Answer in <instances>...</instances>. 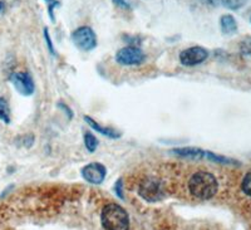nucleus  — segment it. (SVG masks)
<instances>
[{"label":"nucleus","instance_id":"obj_1","mask_svg":"<svg viewBox=\"0 0 251 230\" xmlns=\"http://www.w3.org/2000/svg\"><path fill=\"white\" fill-rule=\"evenodd\" d=\"M219 189L216 177L206 171H199L194 173L188 181V190L195 198L201 200H208L214 198Z\"/></svg>","mask_w":251,"mask_h":230},{"label":"nucleus","instance_id":"obj_2","mask_svg":"<svg viewBox=\"0 0 251 230\" xmlns=\"http://www.w3.org/2000/svg\"><path fill=\"white\" fill-rule=\"evenodd\" d=\"M100 220H102V225L106 230L129 229L128 214L118 204H108L103 207Z\"/></svg>","mask_w":251,"mask_h":230},{"label":"nucleus","instance_id":"obj_3","mask_svg":"<svg viewBox=\"0 0 251 230\" xmlns=\"http://www.w3.org/2000/svg\"><path fill=\"white\" fill-rule=\"evenodd\" d=\"M72 42L78 49L84 52L93 51L98 44L97 35L93 29L88 26H82L75 29L71 35Z\"/></svg>","mask_w":251,"mask_h":230},{"label":"nucleus","instance_id":"obj_4","mask_svg":"<svg viewBox=\"0 0 251 230\" xmlns=\"http://www.w3.org/2000/svg\"><path fill=\"white\" fill-rule=\"evenodd\" d=\"M146 60V54L140 47L127 46L116 53V62L121 65H140Z\"/></svg>","mask_w":251,"mask_h":230},{"label":"nucleus","instance_id":"obj_5","mask_svg":"<svg viewBox=\"0 0 251 230\" xmlns=\"http://www.w3.org/2000/svg\"><path fill=\"white\" fill-rule=\"evenodd\" d=\"M140 195L147 201H158L163 198V190L160 180L156 177H146L140 185Z\"/></svg>","mask_w":251,"mask_h":230},{"label":"nucleus","instance_id":"obj_6","mask_svg":"<svg viewBox=\"0 0 251 230\" xmlns=\"http://www.w3.org/2000/svg\"><path fill=\"white\" fill-rule=\"evenodd\" d=\"M208 58V51L201 46H194L183 49L180 53V62L186 67H195Z\"/></svg>","mask_w":251,"mask_h":230},{"label":"nucleus","instance_id":"obj_7","mask_svg":"<svg viewBox=\"0 0 251 230\" xmlns=\"http://www.w3.org/2000/svg\"><path fill=\"white\" fill-rule=\"evenodd\" d=\"M10 82L13 83L14 88L19 92L22 96H31L35 91L34 81L31 78V76L26 72H17L10 76Z\"/></svg>","mask_w":251,"mask_h":230},{"label":"nucleus","instance_id":"obj_8","mask_svg":"<svg viewBox=\"0 0 251 230\" xmlns=\"http://www.w3.org/2000/svg\"><path fill=\"white\" fill-rule=\"evenodd\" d=\"M107 175L106 166L100 162H91L82 169V176L88 182L100 185L104 181Z\"/></svg>","mask_w":251,"mask_h":230},{"label":"nucleus","instance_id":"obj_9","mask_svg":"<svg viewBox=\"0 0 251 230\" xmlns=\"http://www.w3.org/2000/svg\"><path fill=\"white\" fill-rule=\"evenodd\" d=\"M84 118V121H86L87 123H88V126H91L92 128H93L94 131H97L98 134L103 135V136L108 137V139H112V140H116V139H120L121 137V132L117 130H114V128L112 127H107V126H102L100 125L98 122H96L92 117L89 116H84L83 117Z\"/></svg>","mask_w":251,"mask_h":230},{"label":"nucleus","instance_id":"obj_10","mask_svg":"<svg viewBox=\"0 0 251 230\" xmlns=\"http://www.w3.org/2000/svg\"><path fill=\"white\" fill-rule=\"evenodd\" d=\"M170 153L177 157H183V159H205V151L197 147H176L170 150Z\"/></svg>","mask_w":251,"mask_h":230},{"label":"nucleus","instance_id":"obj_11","mask_svg":"<svg viewBox=\"0 0 251 230\" xmlns=\"http://www.w3.org/2000/svg\"><path fill=\"white\" fill-rule=\"evenodd\" d=\"M220 29L224 35H234L237 33V22L231 14H224L220 18Z\"/></svg>","mask_w":251,"mask_h":230},{"label":"nucleus","instance_id":"obj_12","mask_svg":"<svg viewBox=\"0 0 251 230\" xmlns=\"http://www.w3.org/2000/svg\"><path fill=\"white\" fill-rule=\"evenodd\" d=\"M205 159L216 162V164H221V165H240V162L237 160L224 156V155H219V153H215L212 151H205Z\"/></svg>","mask_w":251,"mask_h":230},{"label":"nucleus","instance_id":"obj_13","mask_svg":"<svg viewBox=\"0 0 251 230\" xmlns=\"http://www.w3.org/2000/svg\"><path fill=\"white\" fill-rule=\"evenodd\" d=\"M0 121L9 125L10 123V107L4 97H0Z\"/></svg>","mask_w":251,"mask_h":230},{"label":"nucleus","instance_id":"obj_14","mask_svg":"<svg viewBox=\"0 0 251 230\" xmlns=\"http://www.w3.org/2000/svg\"><path fill=\"white\" fill-rule=\"evenodd\" d=\"M83 141H84V146L89 152H94L98 147V140L97 137L94 136L92 132H86L83 136Z\"/></svg>","mask_w":251,"mask_h":230},{"label":"nucleus","instance_id":"obj_15","mask_svg":"<svg viewBox=\"0 0 251 230\" xmlns=\"http://www.w3.org/2000/svg\"><path fill=\"white\" fill-rule=\"evenodd\" d=\"M248 1L249 0H221V4L230 10H239L245 6Z\"/></svg>","mask_w":251,"mask_h":230},{"label":"nucleus","instance_id":"obj_16","mask_svg":"<svg viewBox=\"0 0 251 230\" xmlns=\"http://www.w3.org/2000/svg\"><path fill=\"white\" fill-rule=\"evenodd\" d=\"M240 53L243 56H251V35L244 38L239 44Z\"/></svg>","mask_w":251,"mask_h":230},{"label":"nucleus","instance_id":"obj_17","mask_svg":"<svg viewBox=\"0 0 251 230\" xmlns=\"http://www.w3.org/2000/svg\"><path fill=\"white\" fill-rule=\"evenodd\" d=\"M241 189H243L245 195L251 196V171L244 176L243 182H241Z\"/></svg>","mask_w":251,"mask_h":230},{"label":"nucleus","instance_id":"obj_18","mask_svg":"<svg viewBox=\"0 0 251 230\" xmlns=\"http://www.w3.org/2000/svg\"><path fill=\"white\" fill-rule=\"evenodd\" d=\"M47 4H48V13H49V18H50L51 22H54V9L58 8L59 6V1H57V0H44Z\"/></svg>","mask_w":251,"mask_h":230},{"label":"nucleus","instance_id":"obj_19","mask_svg":"<svg viewBox=\"0 0 251 230\" xmlns=\"http://www.w3.org/2000/svg\"><path fill=\"white\" fill-rule=\"evenodd\" d=\"M44 39H46L49 52H50L53 56H55L54 46H53V42H51V39H50V34H49V29L48 28H44Z\"/></svg>","mask_w":251,"mask_h":230},{"label":"nucleus","instance_id":"obj_20","mask_svg":"<svg viewBox=\"0 0 251 230\" xmlns=\"http://www.w3.org/2000/svg\"><path fill=\"white\" fill-rule=\"evenodd\" d=\"M113 1V4L116 6H118V8L121 9H125V10H131L132 6L131 4L127 1V0H112Z\"/></svg>","mask_w":251,"mask_h":230},{"label":"nucleus","instance_id":"obj_21","mask_svg":"<svg viewBox=\"0 0 251 230\" xmlns=\"http://www.w3.org/2000/svg\"><path fill=\"white\" fill-rule=\"evenodd\" d=\"M58 107H59L60 110H63V111H64V114L68 115L69 118H72V117H73V112H72V110L68 107V106H66L63 102H59L58 103Z\"/></svg>","mask_w":251,"mask_h":230},{"label":"nucleus","instance_id":"obj_22","mask_svg":"<svg viewBox=\"0 0 251 230\" xmlns=\"http://www.w3.org/2000/svg\"><path fill=\"white\" fill-rule=\"evenodd\" d=\"M201 3L205 4V5H210V6H217L220 3H221V0H200Z\"/></svg>","mask_w":251,"mask_h":230},{"label":"nucleus","instance_id":"obj_23","mask_svg":"<svg viewBox=\"0 0 251 230\" xmlns=\"http://www.w3.org/2000/svg\"><path fill=\"white\" fill-rule=\"evenodd\" d=\"M3 9H4V3L3 1H0V12H1Z\"/></svg>","mask_w":251,"mask_h":230},{"label":"nucleus","instance_id":"obj_24","mask_svg":"<svg viewBox=\"0 0 251 230\" xmlns=\"http://www.w3.org/2000/svg\"><path fill=\"white\" fill-rule=\"evenodd\" d=\"M250 23H251V17H250Z\"/></svg>","mask_w":251,"mask_h":230}]
</instances>
